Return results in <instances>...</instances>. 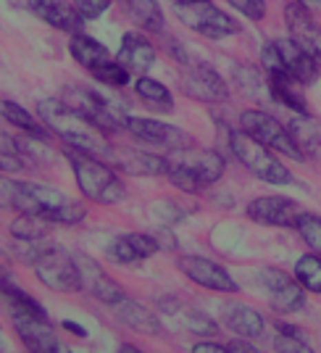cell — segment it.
Here are the masks:
<instances>
[{
  "label": "cell",
  "mask_w": 321,
  "mask_h": 353,
  "mask_svg": "<svg viewBox=\"0 0 321 353\" xmlns=\"http://www.w3.org/2000/svg\"><path fill=\"white\" fill-rule=\"evenodd\" d=\"M76 264H79V277H82V293L92 295V298H98L101 303H108V306H116L118 301L127 298L121 285L114 277H108L90 256L76 253Z\"/></svg>",
  "instance_id": "obj_17"
},
{
  "label": "cell",
  "mask_w": 321,
  "mask_h": 353,
  "mask_svg": "<svg viewBox=\"0 0 321 353\" xmlns=\"http://www.w3.org/2000/svg\"><path fill=\"white\" fill-rule=\"evenodd\" d=\"M258 280L269 293L271 309H277L279 314H295L306 309V288L298 277H290L277 266H263Z\"/></svg>",
  "instance_id": "obj_11"
},
{
  "label": "cell",
  "mask_w": 321,
  "mask_h": 353,
  "mask_svg": "<svg viewBox=\"0 0 321 353\" xmlns=\"http://www.w3.org/2000/svg\"><path fill=\"white\" fill-rule=\"evenodd\" d=\"M121 351H130V353H137V345H132V343H124V345H121Z\"/></svg>",
  "instance_id": "obj_44"
},
{
  "label": "cell",
  "mask_w": 321,
  "mask_h": 353,
  "mask_svg": "<svg viewBox=\"0 0 321 353\" xmlns=\"http://www.w3.org/2000/svg\"><path fill=\"white\" fill-rule=\"evenodd\" d=\"M50 224H53V221L40 219V216H32V214H21L19 219H14L11 224H8V230H11V235L14 237L43 240V237L48 235V230H50Z\"/></svg>",
  "instance_id": "obj_34"
},
{
  "label": "cell",
  "mask_w": 321,
  "mask_h": 353,
  "mask_svg": "<svg viewBox=\"0 0 321 353\" xmlns=\"http://www.w3.org/2000/svg\"><path fill=\"white\" fill-rule=\"evenodd\" d=\"M229 150L256 179H263L269 185H287V182H292L290 169L274 156V150L269 145H263L261 140H256L253 134H248L242 127L229 132Z\"/></svg>",
  "instance_id": "obj_5"
},
{
  "label": "cell",
  "mask_w": 321,
  "mask_h": 353,
  "mask_svg": "<svg viewBox=\"0 0 321 353\" xmlns=\"http://www.w3.org/2000/svg\"><path fill=\"white\" fill-rule=\"evenodd\" d=\"M221 322L240 338H261L266 330V319L258 309L240 301H224L221 303Z\"/></svg>",
  "instance_id": "obj_21"
},
{
  "label": "cell",
  "mask_w": 321,
  "mask_h": 353,
  "mask_svg": "<svg viewBox=\"0 0 321 353\" xmlns=\"http://www.w3.org/2000/svg\"><path fill=\"white\" fill-rule=\"evenodd\" d=\"M121 8L130 21H134L143 32L158 34L163 32V11L158 0H121Z\"/></svg>",
  "instance_id": "obj_26"
},
{
  "label": "cell",
  "mask_w": 321,
  "mask_h": 353,
  "mask_svg": "<svg viewBox=\"0 0 321 353\" xmlns=\"http://www.w3.org/2000/svg\"><path fill=\"white\" fill-rule=\"evenodd\" d=\"M274 43H277L282 63H284V69H287L290 77H295L300 85H313V82L319 79L321 66L311 59V56H308L306 50L295 43L292 37L290 40H274Z\"/></svg>",
  "instance_id": "obj_23"
},
{
  "label": "cell",
  "mask_w": 321,
  "mask_h": 353,
  "mask_svg": "<svg viewBox=\"0 0 321 353\" xmlns=\"http://www.w3.org/2000/svg\"><path fill=\"white\" fill-rule=\"evenodd\" d=\"M274 348L277 351H284V353H303V351H311V345H308L306 335H303V330H298V327H292V324H284V322H277V335H274Z\"/></svg>",
  "instance_id": "obj_33"
},
{
  "label": "cell",
  "mask_w": 321,
  "mask_h": 353,
  "mask_svg": "<svg viewBox=\"0 0 321 353\" xmlns=\"http://www.w3.org/2000/svg\"><path fill=\"white\" fill-rule=\"evenodd\" d=\"M192 351H195V353H203V351L221 353V351H227V343H211V340H200V343H195V345H192Z\"/></svg>",
  "instance_id": "obj_41"
},
{
  "label": "cell",
  "mask_w": 321,
  "mask_h": 353,
  "mask_svg": "<svg viewBox=\"0 0 321 353\" xmlns=\"http://www.w3.org/2000/svg\"><path fill=\"white\" fill-rule=\"evenodd\" d=\"M134 92H137V98H140L147 108H153V111H158V114H172V111H174V98H172L169 88L160 85L158 79H150L145 74H140L137 82H134Z\"/></svg>",
  "instance_id": "obj_30"
},
{
  "label": "cell",
  "mask_w": 321,
  "mask_h": 353,
  "mask_svg": "<svg viewBox=\"0 0 321 353\" xmlns=\"http://www.w3.org/2000/svg\"><path fill=\"white\" fill-rule=\"evenodd\" d=\"M156 59H158L156 45L147 43L143 34H137V32H127V34L121 37V48H118V53H116V61L130 74H134V77L147 74L150 69H153Z\"/></svg>",
  "instance_id": "obj_20"
},
{
  "label": "cell",
  "mask_w": 321,
  "mask_h": 353,
  "mask_svg": "<svg viewBox=\"0 0 321 353\" xmlns=\"http://www.w3.org/2000/svg\"><path fill=\"white\" fill-rule=\"evenodd\" d=\"M295 277L300 280V285L308 293H321V253H306L295 261Z\"/></svg>",
  "instance_id": "obj_31"
},
{
  "label": "cell",
  "mask_w": 321,
  "mask_h": 353,
  "mask_svg": "<svg viewBox=\"0 0 321 353\" xmlns=\"http://www.w3.org/2000/svg\"><path fill=\"white\" fill-rule=\"evenodd\" d=\"M116 319L121 324H127L130 330H134V332H143V335H150V338H156V335L163 332V324H160L158 316L150 314L143 303L130 301V298H124V301L116 303Z\"/></svg>",
  "instance_id": "obj_25"
},
{
  "label": "cell",
  "mask_w": 321,
  "mask_h": 353,
  "mask_svg": "<svg viewBox=\"0 0 321 353\" xmlns=\"http://www.w3.org/2000/svg\"><path fill=\"white\" fill-rule=\"evenodd\" d=\"M266 77H269V95L277 103L287 105L295 114H308V103L298 90L300 82L295 77H290V74H266Z\"/></svg>",
  "instance_id": "obj_27"
},
{
  "label": "cell",
  "mask_w": 321,
  "mask_h": 353,
  "mask_svg": "<svg viewBox=\"0 0 321 353\" xmlns=\"http://www.w3.org/2000/svg\"><path fill=\"white\" fill-rule=\"evenodd\" d=\"M227 3L250 21H261L266 16V0H227Z\"/></svg>",
  "instance_id": "obj_38"
},
{
  "label": "cell",
  "mask_w": 321,
  "mask_h": 353,
  "mask_svg": "<svg viewBox=\"0 0 321 353\" xmlns=\"http://www.w3.org/2000/svg\"><path fill=\"white\" fill-rule=\"evenodd\" d=\"M227 351H232V353H256L258 348H256L253 343H248V338H240V335H237V340H229V343H227Z\"/></svg>",
  "instance_id": "obj_40"
},
{
  "label": "cell",
  "mask_w": 321,
  "mask_h": 353,
  "mask_svg": "<svg viewBox=\"0 0 321 353\" xmlns=\"http://www.w3.org/2000/svg\"><path fill=\"white\" fill-rule=\"evenodd\" d=\"M105 161L111 163L118 172H127L132 176H160L166 174V156H156V153H145L137 148H121L111 145Z\"/></svg>",
  "instance_id": "obj_16"
},
{
  "label": "cell",
  "mask_w": 321,
  "mask_h": 353,
  "mask_svg": "<svg viewBox=\"0 0 321 353\" xmlns=\"http://www.w3.org/2000/svg\"><path fill=\"white\" fill-rule=\"evenodd\" d=\"M63 156L72 166L76 185H79L85 198L103 203V206H114V203L124 201L127 188L118 179L116 169L108 161H103L98 156H90V153H82V150H74V148H66Z\"/></svg>",
  "instance_id": "obj_4"
},
{
  "label": "cell",
  "mask_w": 321,
  "mask_h": 353,
  "mask_svg": "<svg viewBox=\"0 0 321 353\" xmlns=\"http://www.w3.org/2000/svg\"><path fill=\"white\" fill-rule=\"evenodd\" d=\"M92 77L98 79V82H103V85H111V88H124L127 82L132 79V74L118 63V61H111V63H105L103 69H98V72H92Z\"/></svg>",
  "instance_id": "obj_37"
},
{
  "label": "cell",
  "mask_w": 321,
  "mask_h": 353,
  "mask_svg": "<svg viewBox=\"0 0 321 353\" xmlns=\"http://www.w3.org/2000/svg\"><path fill=\"white\" fill-rule=\"evenodd\" d=\"M284 21L292 40L321 66V24L311 16V11L300 0H295L284 8Z\"/></svg>",
  "instance_id": "obj_15"
},
{
  "label": "cell",
  "mask_w": 321,
  "mask_h": 353,
  "mask_svg": "<svg viewBox=\"0 0 321 353\" xmlns=\"http://www.w3.org/2000/svg\"><path fill=\"white\" fill-rule=\"evenodd\" d=\"M174 14L187 30L198 32V34H203L208 40H224V37L240 32L237 19H232L229 14H224V11L216 8L211 0L174 3Z\"/></svg>",
  "instance_id": "obj_7"
},
{
  "label": "cell",
  "mask_w": 321,
  "mask_h": 353,
  "mask_svg": "<svg viewBox=\"0 0 321 353\" xmlns=\"http://www.w3.org/2000/svg\"><path fill=\"white\" fill-rule=\"evenodd\" d=\"M176 266H179V272L187 280L205 288V290H214V293H237V282L232 280V274L221 264L211 261V259H203V256H179Z\"/></svg>",
  "instance_id": "obj_14"
},
{
  "label": "cell",
  "mask_w": 321,
  "mask_h": 353,
  "mask_svg": "<svg viewBox=\"0 0 321 353\" xmlns=\"http://www.w3.org/2000/svg\"><path fill=\"white\" fill-rule=\"evenodd\" d=\"M74 6L79 8V14L85 19H98L111 6V0H74Z\"/></svg>",
  "instance_id": "obj_39"
},
{
  "label": "cell",
  "mask_w": 321,
  "mask_h": 353,
  "mask_svg": "<svg viewBox=\"0 0 321 353\" xmlns=\"http://www.w3.org/2000/svg\"><path fill=\"white\" fill-rule=\"evenodd\" d=\"M160 311H163L166 316L176 319L179 324H185V327L192 330V332H200V335H214V332H216V324L211 322L203 311L190 309V306L179 303V301H174V298L160 301Z\"/></svg>",
  "instance_id": "obj_29"
},
{
  "label": "cell",
  "mask_w": 321,
  "mask_h": 353,
  "mask_svg": "<svg viewBox=\"0 0 321 353\" xmlns=\"http://www.w3.org/2000/svg\"><path fill=\"white\" fill-rule=\"evenodd\" d=\"M176 63H182V69H179V90L187 98L200 101V103H224L229 98L227 82L211 66L198 63L192 59H182Z\"/></svg>",
  "instance_id": "obj_10"
},
{
  "label": "cell",
  "mask_w": 321,
  "mask_h": 353,
  "mask_svg": "<svg viewBox=\"0 0 321 353\" xmlns=\"http://www.w3.org/2000/svg\"><path fill=\"white\" fill-rule=\"evenodd\" d=\"M174 3H190V0H174Z\"/></svg>",
  "instance_id": "obj_45"
},
{
  "label": "cell",
  "mask_w": 321,
  "mask_h": 353,
  "mask_svg": "<svg viewBox=\"0 0 321 353\" xmlns=\"http://www.w3.org/2000/svg\"><path fill=\"white\" fill-rule=\"evenodd\" d=\"M61 101L69 105L74 114H79L82 119H87L90 124H95L101 132L111 134L127 130L130 117L121 108H116L111 101H105L103 95H98L95 90L69 85V88L61 90Z\"/></svg>",
  "instance_id": "obj_6"
},
{
  "label": "cell",
  "mask_w": 321,
  "mask_h": 353,
  "mask_svg": "<svg viewBox=\"0 0 321 353\" xmlns=\"http://www.w3.org/2000/svg\"><path fill=\"white\" fill-rule=\"evenodd\" d=\"M240 127L248 134H253L256 140H261L263 145H269L271 150H277V153H284L292 161H306V153L295 143L290 127H287V124H279L271 114H263L258 108L242 111Z\"/></svg>",
  "instance_id": "obj_8"
},
{
  "label": "cell",
  "mask_w": 321,
  "mask_h": 353,
  "mask_svg": "<svg viewBox=\"0 0 321 353\" xmlns=\"http://www.w3.org/2000/svg\"><path fill=\"white\" fill-rule=\"evenodd\" d=\"M37 114L43 117L45 127L56 134L66 148L82 150V153H90V156H98V159L105 161L111 145L101 137V130L95 124H90L87 119L74 114L61 98L59 101H43V103L37 105Z\"/></svg>",
  "instance_id": "obj_3"
},
{
  "label": "cell",
  "mask_w": 321,
  "mask_h": 353,
  "mask_svg": "<svg viewBox=\"0 0 321 353\" xmlns=\"http://www.w3.org/2000/svg\"><path fill=\"white\" fill-rule=\"evenodd\" d=\"M48 248H50V245H45L43 240H24V237H14V243H11V253H14L21 264H27V266L37 264V261H40V256H43Z\"/></svg>",
  "instance_id": "obj_35"
},
{
  "label": "cell",
  "mask_w": 321,
  "mask_h": 353,
  "mask_svg": "<svg viewBox=\"0 0 321 353\" xmlns=\"http://www.w3.org/2000/svg\"><path fill=\"white\" fill-rule=\"evenodd\" d=\"M300 3L306 6L308 11H311V8H319V11H321V0H300Z\"/></svg>",
  "instance_id": "obj_43"
},
{
  "label": "cell",
  "mask_w": 321,
  "mask_h": 353,
  "mask_svg": "<svg viewBox=\"0 0 321 353\" xmlns=\"http://www.w3.org/2000/svg\"><path fill=\"white\" fill-rule=\"evenodd\" d=\"M3 206L16 208L19 214H32L53 224H76L85 219V203L69 198L66 192L37 182H16L3 176Z\"/></svg>",
  "instance_id": "obj_1"
},
{
  "label": "cell",
  "mask_w": 321,
  "mask_h": 353,
  "mask_svg": "<svg viewBox=\"0 0 321 353\" xmlns=\"http://www.w3.org/2000/svg\"><path fill=\"white\" fill-rule=\"evenodd\" d=\"M298 235L306 240L308 248L321 253V216L306 211V214L300 216V221H298Z\"/></svg>",
  "instance_id": "obj_36"
},
{
  "label": "cell",
  "mask_w": 321,
  "mask_h": 353,
  "mask_svg": "<svg viewBox=\"0 0 321 353\" xmlns=\"http://www.w3.org/2000/svg\"><path fill=\"white\" fill-rule=\"evenodd\" d=\"M295 143L300 145V150L306 153V159H313V161H321V130L319 124L308 114H298L287 121Z\"/></svg>",
  "instance_id": "obj_28"
},
{
  "label": "cell",
  "mask_w": 321,
  "mask_h": 353,
  "mask_svg": "<svg viewBox=\"0 0 321 353\" xmlns=\"http://www.w3.org/2000/svg\"><path fill=\"white\" fill-rule=\"evenodd\" d=\"M0 114H3V119H6L8 124L19 127L21 132L34 134V137H45L43 124H37V121L32 119L30 111H27V108H21V105L16 103V101H8V98H6V101L0 103Z\"/></svg>",
  "instance_id": "obj_32"
},
{
  "label": "cell",
  "mask_w": 321,
  "mask_h": 353,
  "mask_svg": "<svg viewBox=\"0 0 321 353\" xmlns=\"http://www.w3.org/2000/svg\"><path fill=\"white\" fill-rule=\"evenodd\" d=\"M11 324L24 348L32 353H53L59 351V335L50 316H37V314H24V311H11Z\"/></svg>",
  "instance_id": "obj_13"
},
{
  "label": "cell",
  "mask_w": 321,
  "mask_h": 353,
  "mask_svg": "<svg viewBox=\"0 0 321 353\" xmlns=\"http://www.w3.org/2000/svg\"><path fill=\"white\" fill-rule=\"evenodd\" d=\"M160 250V243L153 235L145 232H130V235L116 237L108 245V259L116 264H137L143 259H150Z\"/></svg>",
  "instance_id": "obj_22"
},
{
  "label": "cell",
  "mask_w": 321,
  "mask_h": 353,
  "mask_svg": "<svg viewBox=\"0 0 321 353\" xmlns=\"http://www.w3.org/2000/svg\"><path fill=\"white\" fill-rule=\"evenodd\" d=\"M127 132L137 140H143L147 145H163V148H182L190 145L192 140L182 130H176L172 124H163L158 119H140V117H130L127 121Z\"/></svg>",
  "instance_id": "obj_19"
},
{
  "label": "cell",
  "mask_w": 321,
  "mask_h": 353,
  "mask_svg": "<svg viewBox=\"0 0 321 353\" xmlns=\"http://www.w3.org/2000/svg\"><path fill=\"white\" fill-rule=\"evenodd\" d=\"M34 274L43 282L48 290L53 293H74L82 290V277H79V264H76V253H66L61 248H50L40 256V261L34 264Z\"/></svg>",
  "instance_id": "obj_9"
},
{
  "label": "cell",
  "mask_w": 321,
  "mask_h": 353,
  "mask_svg": "<svg viewBox=\"0 0 321 353\" xmlns=\"http://www.w3.org/2000/svg\"><path fill=\"white\" fill-rule=\"evenodd\" d=\"M245 214H248L250 221L263 224V227L298 230V221L306 214V208L292 198H284V195H261V198L250 201Z\"/></svg>",
  "instance_id": "obj_12"
},
{
  "label": "cell",
  "mask_w": 321,
  "mask_h": 353,
  "mask_svg": "<svg viewBox=\"0 0 321 353\" xmlns=\"http://www.w3.org/2000/svg\"><path fill=\"white\" fill-rule=\"evenodd\" d=\"M27 8L48 27L69 32V34H76L82 30V24L87 21L79 14V8L74 3H66V0H27Z\"/></svg>",
  "instance_id": "obj_18"
},
{
  "label": "cell",
  "mask_w": 321,
  "mask_h": 353,
  "mask_svg": "<svg viewBox=\"0 0 321 353\" xmlns=\"http://www.w3.org/2000/svg\"><path fill=\"white\" fill-rule=\"evenodd\" d=\"M63 330H69V332H74L76 338H87V330H85V327H79V324L69 322V319L63 322Z\"/></svg>",
  "instance_id": "obj_42"
},
{
  "label": "cell",
  "mask_w": 321,
  "mask_h": 353,
  "mask_svg": "<svg viewBox=\"0 0 321 353\" xmlns=\"http://www.w3.org/2000/svg\"><path fill=\"white\" fill-rule=\"evenodd\" d=\"M224 169H227V161L219 150L198 148L192 143L172 148V153L166 156V176L182 192H200L216 185L224 176Z\"/></svg>",
  "instance_id": "obj_2"
},
{
  "label": "cell",
  "mask_w": 321,
  "mask_h": 353,
  "mask_svg": "<svg viewBox=\"0 0 321 353\" xmlns=\"http://www.w3.org/2000/svg\"><path fill=\"white\" fill-rule=\"evenodd\" d=\"M69 53H72V59L82 66V69H87L90 74L103 69L105 63H111V61H116L111 56V50L105 48V45L95 43L92 37L87 34H82V32H76L72 34V40H69Z\"/></svg>",
  "instance_id": "obj_24"
}]
</instances>
